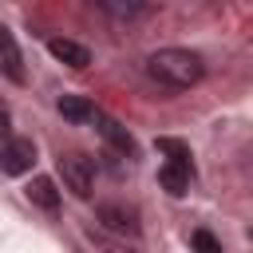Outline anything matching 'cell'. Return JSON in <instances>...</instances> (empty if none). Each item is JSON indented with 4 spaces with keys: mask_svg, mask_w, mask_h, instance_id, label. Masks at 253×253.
<instances>
[{
    "mask_svg": "<svg viewBox=\"0 0 253 253\" xmlns=\"http://www.w3.org/2000/svg\"><path fill=\"white\" fill-rule=\"evenodd\" d=\"M59 115L63 119H71V123H95V103H87V99H79V95H63L59 99Z\"/></svg>",
    "mask_w": 253,
    "mask_h": 253,
    "instance_id": "obj_8",
    "label": "cell"
},
{
    "mask_svg": "<svg viewBox=\"0 0 253 253\" xmlns=\"http://www.w3.org/2000/svg\"><path fill=\"white\" fill-rule=\"evenodd\" d=\"M59 174H63L67 190L79 194V198H87L91 186H95V162H91L87 154H79V150H71V154L59 158Z\"/></svg>",
    "mask_w": 253,
    "mask_h": 253,
    "instance_id": "obj_2",
    "label": "cell"
},
{
    "mask_svg": "<svg viewBox=\"0 0 253 253\" xmlns=\"http://www.w3.org/2000/svg\"><path fill=\"white\" fill-rule=\"evenodd\" d=\"M99 221L115 233H138V221H134V210H123V206H99Z\"/></svg>",
    "mask_w": 253,
    "mask_h": 253,
    "instance_id": "obj_7",
    "label": "cell"
},
{
    "mask_svg": "<svg viewBox=\"0 0 253 253\" xmlns=\"http://www.w3.org/2000/svg\"><path fill=\"white\" fill-rule=\"evenodd\" d=\"M107 16H115V20H134V16H146L150 8H142V4H99Z\"/></svg>",
    "mask_w": 253,
    "mask_h": 253,
    "instance_id": "obj_11",
    "label": "cell"
},
{
    "mask_svg": "<svg viewBox=\"0 0 253 253\" xmlns=\"http://www.w3.org/2000/svg\"><path fill=\"white\" fill-rule=\"evenodd\" d=\"M206 63L198 51H186V47H162L146 59V75L158 83V87H170V91H182V87H194L202 79Z\"/></svg>",
    "mask_w": 253,
    "mask_h": 253,
    "instance_id": "obj_1",
    "label": "cell"
},
{
    "mask_svg": "<svg viewBox=\"0 0 253 253\" xmlns=\"http://www.w3.org/2000/svg\"><path fill=\"white\" fill-rule=\"evenodd\" d=\"M4 134H8V107L0 103V138H4Z\"/></svg>",
    "mask_w": 253,
    "mask_h": 253,
    "instance_id": "obj_13",
    "label": "cell"
},
{
    "mask_svg": "<svg viewBox=\"0 0 253 253\" xmlns=\"http://www.w3.org/2000/svg\"><path fill=\"white\" fill-rule=\"evenodd\" d=\"M190 245H194L198 253H221V241H217L210 229H194V233H190Z\"/></svg>",
    "mask_w": 253,
    "mask_h": 253,
    "instance_id": "obj_12",
    "label": "cell"
},
{
    "mask_svg": "<svg viewBox=\"0 0 253 253\" xmlns=\"http://www.w3.org/2000/svg\"><path fill=\"white\" fill-rule=\"evenodd\" d=\"M95 126H99L103 142H107L115 154H123V158H134V142H130V134H126V126H123V123H115V119H107V115L99 111V115H95Z\"/></svg>",
    "mask_w": 253,
    "mask_h": 253,
    "instance_id": "obj_5",
    "label": "cell"
},
{
    "mask_svg": "<svg viewBox=\"0 0 253 253\" xmlns=\"http://www.w3.org/2000/svg\"><path fill=\"white\" fill-rule=\"evenodd\" d=\"M158 182H162L166 194L182 198V194L190 190V182H194V162H190V158H166V162L158 166Z\"/></svg>",
    "mask_w": 253,
    "mask_h": 253,
    "instance_id": "obj_4",
    "label": "cell"
},
{
    "mask_svg": "<svg viewBox=\"0 0 253 253\" xmlns=\"http://www.w3.org/2000/svg\"><path fill=\"white\" fill-rule=\"evenodd\" d=\"M28 202H36L40 210H55V206H59V190H55V182H51V178H36V182L28 186Z\"/></svg>",
    "mask_w": 253,
    "mask_h": 253,
    "instance_id": "obj_9",
    "label": "cell"
},
{
    "mask_svg": "<svg viewBox=\"0 0 253 253\" xmlns=\"http://www.w3.org/2000/svg\"><path fill=\"white\" fill-rule=\"evenodd\" d=\"M32 162H36V146H32V138H8L4 146H0V170L4 174H28L32 170Z\"/></svg>",
    "mask_w": 253,
    "mask_h": 253,
    "instance_id": "obj_3",
    "label": "cell"
},
{
    "mask_svg": "<svg viewBox=\"0 0 253 253\" xmlns=\"http://www.w3.org/2000/svg\"><path fill=\"white\" fill-rule=\"evenodd\" d=\"M107 253H130V249H115V245H111V249H107Z\"/></svg>",
    "mask_w": 253,
    "mask_h": 253,
    "instance_id": "obj_14",
    "label": "cell"
},
{
    "mask_svg": "<svg viewBox=\"0 0 253 253\" xmlns=\"http://www.w3.org/2000/svg\"><path fill=\"white\" fill-rule=\"evenodd\" d=\"M47 51L67 67H87L91 63V51L83 43H75V40H47Z\"/></svg>",
    "mask_w": 253,
    "mask_h": 253,
    "instance_id": "obj_6",
    "label": "cell"
},
{
    "mask_svg": "<svg viewBox=\"0 0 253 253\" xmlns=\"http://www.w3.org/2000/svg\"><path fill=\"white\" fill-rule=\"evenodd\" d=\"M0 59H4V71L16 79V83H24V67H20V51H16V43H12V36H8V28H0Z\"/></svg>",
    "mask_w": 253,
    "mask_h": 253,
    "instance_id": "obj_10",
    "label": "cell"
}]
</instances>
